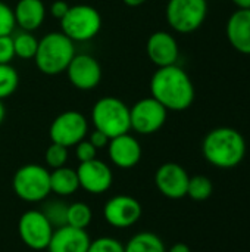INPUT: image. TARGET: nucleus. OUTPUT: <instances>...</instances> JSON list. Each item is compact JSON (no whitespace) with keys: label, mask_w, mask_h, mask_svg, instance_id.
<instances>
[{"label":"nucleus","mask_w":250,"mask_h":252,"mask_svg":"<svg viewBox=\"0 0 250 252\" xmlns=\"http://www.w3.org/2000/svg\"><path fill=\"white\" fill-rule=\"evenodd\" d=\"M150 96L167 111L181 112L189 109L196 97L194 84L190 75L177 63L158 68L150 78Z\"/></svg>","instance_id":"f257e3e1"},{"label":"nucleus","mask_w":250,"mask_h":252,"mask_svg":"<svg viewBox=\"0 0 250 252\" xmlns=\"http://www.w3.org/2000/svg\"><path fill=\"white\" fill-rule=\"evenodd\" d=\"M246 139L233 127H215L202 142L203 158L215 168L231 170L240 165L246 157Z\"/></svg>","instance_id":"f03ea898"},{"label":"nucleus","mask_w":250,"mask_h":252,"mask_svg":"<svg viewBox=\"0 0 250 252\" xmlns=\"http://www.w3.org/2000/svg\"><path fill=\"white\" fill-rule=\"evenodd\" d=\"M74 56V41L62 31H53L38 40L34 61L40 72L46 75H57L66 71Z\"/></svg>","instance_id":"7ed1b4c3"},{"label":"nucleus","mask_w":250,"mask_h":252,"mask_svg":"<svg viewBox=\"0 0 250 252\" xmlns=\"http://www.w3.org/2000/svg\"><path fill=\"white\" fill-rule=\"evenodd\" d=\"M91 123L109 139L130 133V106L115 96L100 97L91 108Z\"/></svg>","instance_id":"20e7f679"},{"label":"nucleus","mask_w":250,"mask_h":252,"mask_svg":"<svg viewBox=\"0 0 250 252\" xmlns=\"http://www.w3.org/2000/svg\"><path fill=\"white\" fill-rule=\"evenodd\" d=\"M12 189L15 195L29 204L41 202L49 198L50 171L40 164H25L19 167L12 179Z\"/></svg>","instance_id":"39448f33"},{"label":"nucleus","mask_w":250,"mask_h":252,"mask_svg":"<svg viewBox=\"0 0 250 252\" xmlns=\"http://www.w3.org/2000/svg\"><path fill=\"white\" fill-rule=\"evenodd\" d=\"M102 16L90 4L69 6V10L60 19V31L72 41H88L99 34Z\"/></svg>","instance_id":"423d86ee"},{"label":"nucleus","mask_w":250,"mask_h":252,"mask_svg":"<svg viewBox=\"0 0 250 252\" xmlns=\"http://www.w3.org/2000/svg\"><path fill=\"white\" fill-rule=\"evenodd\" d=\"M208 16L206 0H168L165 18L168 25L180 34L197 31Z\"/></svg>","instance_id":"0eeeda50"},{"label":"nucleus","mask_w":250,"mask_h":252,"mask_svg":"<svg viewBox=\"0 0 250 252\" xmlns=\"http://www.w3.org/2000/svg\"><path fill=\"white\" fill-rule=\"evenodd\" d=\"M168 118V111L155 97H143L130 108L131 130L139 134L149 136L159 131Z\"/></svg>","instance_id":"6e6552de"},{"label":"nucleus","mask_w":250,"mask_h":252,"mask_svg":"<svg viewBox=\"0 0 250 252\" xmlns=\"http://www.w3.org/2000/svg\"><path fill=\"white\" fill-rule=\"evenodd\" d=\"M53 230V226L44 217L41 210L25 211L18 221V235L22 244L32 251L47 250Z\"/></svg>","instance_id":"1a4fd4ad"},{"label":"nucleus","mask_w":250,"mask_h":252,"mask_svg":"<svg viewBox=\"0 0 250 252\" xmlns=\"http://www.w3.org/2000/svg\"><path fill=\"white\" fill-rule=\"evenodd\" d=\"M88 134V121L78 111H65L50 124L49 136L53 143L72 148Z\"/></svg>","instance_id":"9d476101"},{"label":"nucleus","mask_w":250,"mask_h":252,"mask_svg":"<svg viewBox=\"0 0 250 252\" xmlns=\"http://www.w3.org/2000/svg\"><path fill=\"white\" fill-rule=\"evenodd\" d=\"M143 216L141 204L130 195H116L106 201L103 207L105 221L115 229L133 227Z\"/></svg>","instance_id":"9b49d317"},{"label":"nucleus","mask_w":250,"mask_h":252,"mask_svg":"<svg viewBox=\"0 0 250 252\" xmlns=\"http://www.w3.org/2000/svg\"><path fill=\"white\" fill-rule=\"evenodd\" d=\"M65 72L69 83L75 89L84 92L96 89L102 80V66L99 61L87 53H75Z\"/></svg>","instance_id":"f8f14e48"},{"label":"nucleus","mask_w":250,"mask_h":252,"mask_svg":"<svg viewBox=\"0 0 250 252\" xmlns=\"http://www.w3.org/2000/svg\"><path fill=\"white\" fill-rule=\"evenodd\" d=\"M80 188L91 195H102L108 192L113 183V174L111 167L102 159H91L80 162L77 168Z\"/></svg>","instance_id":"ddd939ff"},{"label":"nucleus","mask_w":250,"mask_h":252,"mask_svg":"<svg viewBox=\"0 0 250 252\" xmlns=\"http://www.w3.org/2000/svg\"><path fill=\"white\" fill-rule=\"evenodd\" d=\"M190 176L186 168L177 162H165L155 173L158 190L168 199H183L187 196Z\"/></svg>","instance_id":"4468645a"},{"label":"nucleus","mask_w":250,"mask_h":252,"mask_svg":"<svg viewBox=\"0 0 250 252\" xmlns=\"http://www.w3.org/2000/svg\"><path fill=\"white\" fill-rule=\"evenodd\" d=\"M146 53L150 62L158 68L175 65L180 58L178 41L168 31H155L147 38Z\"/></svg>","instance_id":"2eb2a0df"},{"label":"nucleus","mask_w":250,"mask_h":252,"mask_svg":"<svg viewBox=\"0 0 250 252\" xmlns=\"http://www.w3.org/2000/svg\"><path fill=\"white\" fill-rule=\"evenodd\" d=\"M106 148L111 162L122 170H130L136 167L143 155L140 142L130 133L112 137Z\"/></svg>","instance_id":"dca6fc26"},{"label":"nucleus","mask_w":250,"mask_h":252,"mask_svg":"<svg viewBox=\"0 0 250 252\" xmlns=\"http://www.w3.org/2000/svg\"><path fill=\"white\" fill-rule=\"evenodd\" d=\"M91 239L84 229L62 226L53 230L47 252H87Z\"/></svg>","instance_id":"f3484780"},{"label":"nucleus","mask_w":250,"mask_h":252,"mask_svg":"<svg viewBox=\"0 0 250 252\" xmlns=\"http://www.w3.org/2000/svg\"><path fill=\"white\" fill-rule=\"evenodd\" d=\"M225 35L236 52L250 55V9H237L230 15L225 24Z\"/></svg>","instance_id":"a211bd4d"},{"label":"nucleus","mask_w":250,"mask_h":252,"mask_svg":"<svg viewBox=\"0 0 250 252\" xmlns=\"http://www.w3.org/2000/svg\"><path fill=\"white\" fill-rule=\"evenodd\" d=\"M15 24L22 31L38 30L46 19V6L43 0H18L13 9Z\"/></svg>","instance_id":"6ab92c4d"},{"label":"nucleus","mask_w":250,"mask_h":252,"mask_svg":"<svg viewBox=\"0 0 250 252\" xmlns=\"http://www.w3.org/2000/svg\"><path fill=\"white\" fill-rule=\"evenodd\" d=\"M80 189L77 170L66 165L50 171V190L57 196H69Z\"/></svg>","instance_id":"aec40b11"},{"label":"nucleus","mask_w":250,"mask_h":252,"mask_svg":"<svg viewBox=\"0 0 250 252\" xmlns=\"http://www.w3.org/2000/svg\"><path fill=\"white\" fill-rule=\"evenodd\" d=\"M124 252H167V248L156 233L140 232L124 245Z\"/></svg>","instance_id":"412c9836"},{"label":"nucleus","mask_w":250,"mask_h":252,"mask_svg":"<svg viewBox=\"0 0 250 252\" xmlns=\"http://www.w3.org/2000/svg\"><path fill=\"white\" fill-rule=\"evenodd\" d=\"M93 213L91 208L85 202H72L68 204V213H66V224L77 227V229H87L91 223Z\"/></svg>","instance_id":"4be33fe9"},{"label":"nucleus","mask_w":250,"mask_h":252,"mask_svg":"<svg viewBox=\"0 0 250 252\" xmlns=\"http://www.w3.org/2000/svg\"><path fill=\"white\" fill-rule=\"evenodd\" d=\"M13 38V49H15V56L21 59H34L38 40L37 37L29 32V31H22L18 32Z\"/></svg>","instance_id":"5701e85b"},{"label":"nucleus","mask_w":250,"mask_h":252,"mask_svg":"<svg viewBox=\"0 0 250 252\" xmlns=\"http://www.w3.org/2000/svg\"><path fill=\"white\" fill-rule=\"evenodd\" d=\"M212 192H214V185L209 177L200 176V174L190 177L189 186H187V196L190 199L202 202V201H206L208 198H211Z\"/></svg>","instance_id":"b1692460"},{"label":"nucleus","mask_w":250,"mask_h":252,"mask_svg":"<svg viewBox=\"0 0 250 252\" xmlns=\"http://www.w3.org/2000/svg\"><path fill=\"white\" fill-rule=\"evenodd\" d=\"M41 213L49 220V223L53 226V229H57V227H62L66 224L68 204L60 199H52L44 204Z\"/></svg>","instance_id":"393cba45"},{"label":"nucleus","mask_w":250,"mask_h":252,"mask_svg":"<svg viewBox=\"0 0 250 252\" xmlns=\"http://www.w3.org/2000/svg\"><path fill=\"white\" fill-rule=\"evenodd\" d=\"M19 86L18 71L10 63H0V100L10 97Z\"/></svg>","instance_id":"a878e982"},{"label":"nucleus","mask_w":250,"mask_h":252,"mask_svg":"<svg viewBox=\"0 0 250 252\" xmlns=\"http://www.w3.org/2000/svg\"><path fill=\"white\" fill-rule=\"evenodd\" d=\"M66 161H68V148L52 142L44 152L46 165L52 170H56V168L66 165Z\"/></svg>","instance_id":"bb28decb"},{"label":"nucleus","mask_w":250,"mask_h":252,"mask_svg":"<svg viewBox=\"0 0 250 252\" xmlns=\"http://www.w3.org/2000/svg\"><path fill=\"white\" fill-rule=\"evenodd\" d=\"M87 252H124V245L111 236H102L90 242Z\"/></svg>","instance_id":"cd10ccee"},{"label":"nucleus","mask_w":250,"mask_h":252,"mask_svg":"<svg viewBox=\"0 0 250 252\" xmlns=\"http://www.w3.org/2000/svg\"><path fill=\"white\" fill-rule=\"evenodd\" d=\"M15 27L13 9L0 0V35H12Z\"/></svg>","instance_id":"c85d7f7f"},{"label":"nucleus","mask_w":250,"mask_h":252,"mask_svg":"<svg viewBox=\"0 0 250 252\" xmlns=\"http://www.w3.org/2000/svg\"><path fill=\"white\" fill-rule=\"evenodd\" d=\"M97 155V149L90 143V140H81L80 143L75 145V157L80 162H87V161H91Z\"/></svg>","instance_id":"c756f323"},{"label":"nucleus","mask_w":250,"mask_h":252,"mask_svg":"<svg viewBox=\"0 0 250 252\" xmlns=\"http://www.w3.org/2000/svg\"><path fill=\"white\" fill-rule=\"evenodd\" d=\"M15 58L12 35H0V63H10Z\"/></svg>","instance_id":"7c9ffc66"},{"label":"nucleus","mask_w":250,"mask_h":252,"mask_svg":"<svg viewBox=\"0 0 250 252\" xmlns=\"http://www.w3.org/2000/svg\"><path fill=\"white\" fill-rule=\"evenodd\" d=\"M88 140H90V143L99 151V149H103V148H106L108 146V143H109V137L105 134V133H102V131H99V130H93L91 133H90V137H88Z\"/></svg>","instance_id":"2f4dec72"},{"label":"nucleus","mask_w":250,"mask_h":252,"mask_svg":"<svg viewBox=\"0 0 250 252\" xmlns=\"http://www.w3.org/2000/svg\"><path fill=\"white\" fill-rule=\"evenodd\" d=\"M68 10H69V4L65 0H56V1H53L50 4V13H52V16H55L59 21L66 15Z\"/></svg>","instance_id":"473e14b6"},{"label":"nucleus","mask_w":250,"mask_h":252,"mask_svg":"<svg viewBox=\"0 0 250 252\" xmlns=\"http://www.w3.org/2000/svg\"><path fill=\"white\" fill-rule=\"evenodd\" d=\"M167 252H192V250H190L189 245H186L183 242H177V244H174Z\"/></svg>","instance_id":"72a5a7b5"},{"label":"nucleus","mask_w":250,"mask_h":252,"mask_svg":"<svg viewBox=\"0 0 250 252\" xmlns=\"http://www.w3.org/2000/svg\"><path fill=\"white\" fill-rule=\"evenodd\" d=\"M237 9H250V0H231Z\"/></svg>","instance_id":"f704fd0d"},{"label":"nucleus","mask_w":250,"mask_h":252,"mask_svg":"<svg viewBox=\"0 0 250 252\" xmlns=\"http://www.w3.org/2000/svg\"><path fill=\"white\" fill-rule=\"evenodd\" d=\"M122 1L130 7H137V6H141L143 3H146V0H122Z\"/></svg>","instance_id":"c9c22d12"},{"label":"nucleus","mask_w":250,"mask_h":252,"mask_svg":"<svg viewBox=\"0 0 250 252\" xmlns=\"http://www.w3.org/2000/svg\"><path fill=\"white\" fill-rule=\"evenodd\" d=\"M4 115H6V109H4L3 100H0V124H1L3 120H4Z\"/></svg>","instance_id":"e433bc0d"}]
</instances>
